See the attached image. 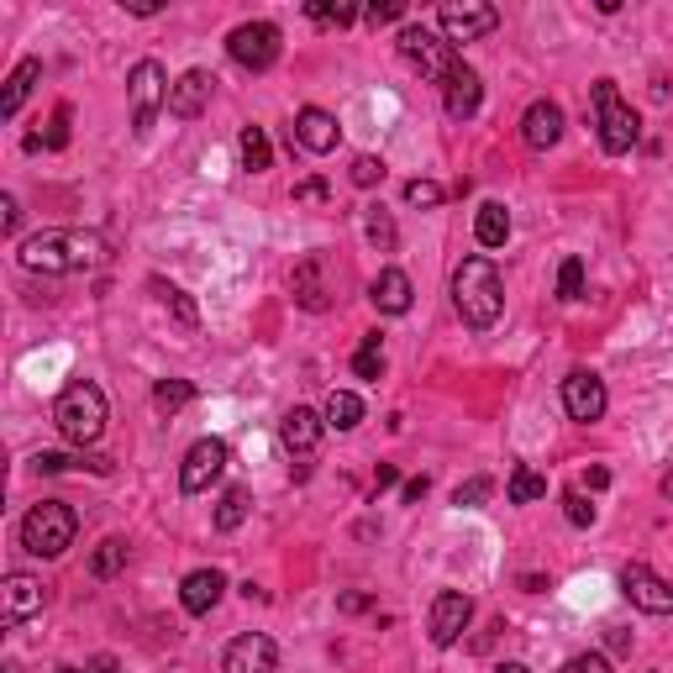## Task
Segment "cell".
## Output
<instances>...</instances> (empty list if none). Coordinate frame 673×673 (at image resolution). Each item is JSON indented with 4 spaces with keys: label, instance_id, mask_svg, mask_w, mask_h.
<instances>
[{
    "label": "cell",
    "instance_id": "cell-41",
    "mask_svg": "<svg viewBox=\"0 0 673 673\" xmlns=\"http://www.w3.org/2000/svg\"><path fill=\"white\" fill-rule=\"evenodd\" d=\"M405 16V0H369L363 5V22L369 27H390V22H401Z\"/></svg>",
    "mask_w": 673,
    "mask_h": 673
},
{
    "label": "cell",
    "instance_id": "cell-10",
    "mask_svg": "<svg viewBox=\"0 0 673 673\" xmlns=\"http://www.w3.org/2000/svg\"><path fill=\"white\" fill-rule=\"evenodd\" d=\"M227 459H232V448H227L221 437H200L185 453V463H179V489H185V495H206V489L227 474Z\"/></svg>",
    "mask_w": 673,
    "mask_h": 673
},
{
    "label": "cell",
    "instance_id": "cell-42",
    "mask_svg": "<svg viewBox=\"0 0 673 673\" xmlns=\"http://www.w3.org/2000/svg\"><path fill=\"white\" fill-rule=\"evenodd\" d=\"M564 515H568V526H594V506L584 500V489H568L564 495Z\"/></svg>",
    "mask_w": 673,
    "mask_h": 673
},
{
    "label": "cell",
    "instance_id": "cell-40",
    "mask_svg": "<svg viewBox=\"0 0 673 673\" xmlns=\"http://www.w3.org/2000/svg\"><path fill=\"white\" fill-rule=\"evenodd\" d=\"M405 206H416V211L442 206V185H437V179H410V185H405Z\"/></svg>",
    "mask_w": 673,
    "mask_h": 673
},
{
    "label": "cell",
    "instance_id": "cell-2",
    "mask_svg": "<svg viewBox=\"0 0 673 673\" xmlns=\"http://www.w3.org/2000/svg\"><path fill=\"white\" fill-rule=\"evenodd\" d=\"M453 305H459L468 332H489V326L500 322V311H506V279L495 269V258H485V253L463 258L459 274H453Z\"/></svg>",
    "mask_w": 673,
    "mask_h": 673
},
{
    "label": "cell",
    "instance_id": "cell-8",
    "mask_svg": "<svg viewBox=\"0 0 673 673\" xmlns=\"http://www.w3.org/2000/svg\"><path fill=\"white\" fill-rule=\"evenodd\" d=\"M279 48H285V32L274 27V22H243V27H232V37H227L232 63L247 69V74H269L274 63H279Z\"/></svg>",
    "mask_w": 673,
    "mask_h": 673
},
{
    "label": "cell",
    "instance_id": "cell-16",
    "mask_svg": "<svg viewBox=\"0 0 673 673\" xmlns=\"http://www.w3.org/2000/svg\"><path fill=\"white\" fill-rule=\"evenodd\" d=\"M322 431H326V416H316L311 405H295V410H285V421H279V442H285V453L295 463H305V459H316Z\"/></svg>",
    "mask_w": 673,
    "mask_h": 673
},
{
    "label": "cell",
    "instance_id": "cell-26",
    "mask_svg": "<svg viewBox=\"0 0 673 673\" xmlns=\"http://www.w3.org/2000/svg\"><path fill=\"white\" fill-rule=\"evenodd\" d=\"M32 468H37V474H69V468H90V474H101V479H106L111 459H101V453H37V459H32Z\"/></svg>",
    "mask_w": 673,
    "mask_h": 673
},
{
    "label": "cell",
    "instance_id": "cell-25",
    "mask_svg": "<svg viewBox=\"0 0 673 673\" xmlns=\"http://www.w3.org/2000/svg\"><path fill=\"white\" fill-rule=\"evenodd\" d=\"M474 237H479V247H506L511 243V211L500 200H485L474 216Z\"/></svg>",
    "mask_w": 673,
    "mask_h": 673
},
{
    "label": "cell",
    "instance_id": "cell-7",
    "mask_svg": "<svg viewBox=\"0 0 673 673\" xmlns=\"http://www.w3.org/2000/svg\"><path fill=\"white\" fill-rule=\"evenodd\" d=\"M169 74H163L159 58H137L132 74H127V95H132V132L148 137L153 132V121H159V111H169Z\"/></svg>",
    "mask_w": 673,
    "mask_h": 673
},
{
    "label": "cell",
    "instance_id": "cell-6",
    "mask_svg": "<svg viewBox=\"0 0 673 673\" xmlns=\"http://www.w3.org/2000/svg\"><path fill=\"white\" fill-rule=\"evenodd\" d=\"M401 58L410 63V69H421L427 80H437V84H448L453 74L463 69V54L442 37V32H431V27H401Z\"/></svg>",
    "mask_w": 673,
    "mask_h": 673
},
{
    "label": "cell",
    "instance_id": "cell-22",
    "mask_svg": "<svg viewBox=\"0 0 673 673\" xmlns=\"http://www.w3.org/2000/svg\"><path fill=\"white\" fill-rule=\"evenodd\" d=\"M211 74L206 69H185L179 80H174V90H169V116H179V121H195L200 111L211 106Z\"/></svg>",
    "mask_w": 673,
    "mask_h": 673
},
{
    "label": "cell",
    "instance_id": "cell-12",
    "mask_svg": "<svg viewBox=\"0 0 673 673\" xmlns=\"http://www.w3.org/2000/svg\"><path fill=\"white\" fill-rule=\"evenodd\" d=\"M620 594L647 611V616H673V584L669 579H658L647 564H626L620 568Z\"/></svg>",
    "mask_w": 673,
    "mask_h": 673
},
{
    "label": "cell",
    "instance_id": "cell-20",
    "mask_svg": "<svg viewBox=\"0 0 673 673\" xmlns=\"http://www.w3.org/2000/svg\"><path fill=\"white\" fill-rule=\"evenodd\" d=\"M290 295H295L300 311H326V305H332V285H326L322 253H311L305 264H295V274H290Z\"/></svg>",
    "mask_w": 673,
    "mask_h": 673
},
{
    "label": "cell",
    "instance_id": "cell-53",
    "mask_svg": "<svg viewBox=\"0 0 673 673\" xmlns=\"http://www.w3.org/2000/svg\"><path fill=\"white\" fill-rule=\"evenodd\" d=\"M495 673H532L526 663H495Z\"/></svg>",
    "mask_w": 673,
    "mask_h": 673
},
{
    "label": "cell",
    "instance_id": "cell-32",
    "mask_svg": "<svg viewBox=\"0 0 673 673\" xmlns=\"http://www.w3.org/2000/svg\"><path fill=\"white\" fill-rule=\"evenodd\" d=\"M506 495H511V506H537L542 495H547V479H542L532 463H515L511 479H506Z\"/></svg>",
    "mask_w": 673,
    "mask_h": 673
},
{
    "label": "cell",
    "instance_id": "cell-17",
    "mask_svg": "<svg viewBox=\"0 0 673 673\" xmlns=\"http://www.w3.org/2000/svg\"><path fill=\"white\" fill-rule=\"evenodd\" d=\"M290 142H300L305 153L326 159V153H337V142H343V127H337V116H332V111L305 106L295 116V132H290Z\"/></svg>",
    "mask_w": 673,
    "mask_h": 673
},
{
    "label": "cell",
    "instance_id": "cell-31",
    "mask_svg": "<svg viewBox=\"0 0 673 673\" xmlns=\"http://www.w3.org/2000/svg\"><path fill=\"white\" fill-rule=\"evenodd\" d=\"M322 416H326V427H332V431H352L358 421H363V401H358L352 390H332Z\"/></svg>",
    "mask_w": 673,
    "mask_h": 673
},
{
    "label": "cell",
    "instance_id": "cell-5",
    "mask_svg": "<svg viewBox=\"0 0 673 673\" xmlns=\"http://www.w3.org/2000/svg\"><path fill=\"white\" fill-rule=\"evenodd\" d=\"M594 127H600V148H605L611 159L631 153L637 137H642V121H637V111L626 106V95L616 90V80H594Z\"/></svg>",
    "mask_w": 673,
    "mask_h": 673
},
{
    "label": "cell",
    "instance_id": "cell-18",
    "mask_svg": "<svg viewBox=\"0 0 673 673\" xmlns=\"http://www.w3.org/2000/svg\"><path fill=\"white\" fill-rule=\"evenodd\" d=\"M558 137H564V106H558V101H532L526 116H521V142H526L532 153H547Z\"/></svg>",
    "mask_w": 673,
    "mask_h": 673
},
{
    "label": "cell",
    "instance_id": "cell-9",
    "mask_svg": "<svg viewBox=\"0 0 673 673\" xmlns=\"http://www.w3.org/2000/svg\"><path fill=\"white\" fill-rule=\"evenodd\" d=\"M495 27H500V11H495L489 0H448V5L437 11V32H442L453 48L479 43V37H489Z\"/></svg>",
    "mask_w": 673,
    "mask_h": 673
},
{
    "label": "cell",
    "instance_id": "cell-28",
    "mask_svg": "<svg viewBox=\"0 0 673 673\" xmlns=\"http://www.w3.org/2000/svg\"><path fill=\"white\" fill-rule=\"evenodd\" d=\"M237 153H243L247 174H269L274 169V142L264 127H243V132H237Z\"/></svg>",
    "mask_w": 673,
    "mask_h": 673
},
{
    "label": "cell",
    "instance_id": "cell-34",
    "mask_svg": "<svg viewBox=\"0 0 673 673\" xmlns=\"http://www.w3.org/2000/svg\"><path fill=\"white\" fill-rule=\"evenodd\" d=\"M189 401H195V384L189 379H159L153 384V410L159 416H179Z\"/></svg>",
    "mask_w": 673,
    "mask_h": 673
},
{
    "label": "cell",
    "instance_id": "cell-39",
    "mask_svg": "<svg viewBox=\"0 0 673 673\" xmlns=\"http://www.w3.org/2000/svg\"><path fill=\"white\" fill-rule=\"evenodd\" d=\"M489 495H495V479H485V474H479V479H463V485L453 489V506L474 511V506H485Z\"/></svg>",
    "mask_w": 673,
    "mask_h": 673
},
{
    "label": "cell",
    "instance_id": "cell-24",
    "mask_svg": "<svg viewBox=\"0 0 673 673\" xmlns=\"http://www.w3.org/2000/svg\"><path fill=\"white\" fill-rule=\"evenodd\" d=\"M37 80H43V58H22V63L5 74V95H0V116H5V121L22 116V106H27V95Z\"/></svg>",
    "mask_w": 673,
    "mask_h": 673
},
{
    "label": "cell",
    "instance_id": "cell-1",
    "mask_svg": "<svg viewBox=\"0 0 673 673\" xmlns=\"http://www.w3.org/2000/svg\"><path fill=\"white\" fill-rule=\"evenodd\" d=\"M106 237L101 232H84V227H58V232H37L16 247V264L27 274H80L106 264Z\"/></svg>",
    "mask_w": 673,
    "mask_h": 673
},
{
    "label": "cell",
    "instance_id": "cell-33",
    "mask_svg": "<svg viewBox=\"0 0 673 673\" xmlns=\"http://www.w3.org/2000/svg\"><path fill=\"white\" fill-rule=\"evenodd\" d=\"M247 506H253V489L247 485H232L221 495V506H216V532H237L247 521Z\"/></svg>",
    "mask_w": 673,
    "mask_h": 673
},
{
    "label": "cell",
    "instance_id": "cell-45",
    "mask_svg": "<svg viewBox=\"0 0 673 673\" xmlns=\"http://www.w3.org/2000/svg\"><path fill=\"white\" fill-rule=\"evenodd\" d=\"M0 232H5V237L22 232V206H16V195H0Z\"/></svg>",
    "mask_w": 673,
    "mask_h": 673
},
{
    "label": "cell",
    "instance_id": "cell-13",
    "mask_svg": "<svg viewBox=\"0 0 673 673\" xmlns=\"http://www.w3.org/2000/svg\"><path fill=\"white\" fill-rule=\"evenodd\" d=\"M605 405H611V395H605V379H600V374H590V369H573V374L564 379L568 421L590 427V421H600V416H605Z\"/></svg>",
    "mask_w": 673,
    "mask_h": 673
},
{
    "label": "cell",
    "instance_id": "cell-36",
    "mask_svg": "<svg viewBox=\"0 0 673 673\" xmlns=\"http://www.w3.org/2000/svg\"><path fill=\"white\" fill-rule=\"evenodd\" d=\"M305 16H311L316 27H352L363 11H358V5H326V0H311V5H305Z\"/></svg>",
    "mask_w": 673,
    "mask_h": 673
},
{
    "label": "cell",
    "instance_id": "cell-15",
    "mask_svg": "<svg viewBox=\"0 0 673 673\" xmlns=\"http://www.w3.org/2000/svg\"><path fill=\"white\" fill-rule=\"evenodd\" d=\"M43 579L37 573H5V590H0V626H22V620H32L37 611H43Z\"/></svg>",
    "mask_w": 673,
    "mask_h": 673
},
{
    "label": "cell",
    "instance_id": "cell-54",
    "mask_svg": "<svg viewBox=\"0 0 673 673\" xmlns=\"http://www.w3.org/2000/svg\"><path fill=\"white\" fill-rule=\"evenodd\" d=\"M663 500H669V506H673V468H669V474H663Z\"/></svg>",
    "mask_w": 673,
    "mask_h": 673
},
{
    "label": "cell",
    "instance_id": "cell-38",
    "mask_svg": "<svg viewBox=\"0 0 673 673\" xmlns=\"http://www.w3.org/2000/svg\"><path fill=\"white\" fill-rule=\"evenodd\" d=\"M579 295H584V264H579V258H564V269H558V300L573 305Z\"/></svg>",
    "mask_w": 673,
    "mask_h": 673
},
{
    "label": "cell",
    "instance_id": "cell-21",
    "mask_svg": "<svg viewBox=\"0 0 673 673\" xmlns=\"http://www.w3.org/2000/svg\"><path fill=\"white\" fill-rule=\"evenodd\" d=\"M369 300H374L379 316H405L416 305V285L405 269H379L374 285H369Z\"/></svg>",
    "mask_w": 673,
    "mask_h": 673
},
{
    "label": "cell",
    "instance_id": "cell-4",
    "mask_svg": "<svg viewBox=\"0 0 673 673\" xmlns=\"http://www.w3.org/2000/svg\"><path fill=\"white\" fill-rule=\"evenodd\" d=\"M80 537V515L69 500H43L22 515V547L32 558H63Z\"/></svg>",
    "mask_w": 673,
    "mask_h": 673
},
{
    "label": "cell",
    "instance_id": "cell-14",
    "mask_svg": "<svg viewBox=\"0 0 673 673\" xmlns=\"http://www.w3.org/2000/svg\"><path fill=\"white\" fill-rule=\"evenodd\" d=\"M274 669H279V647H274L269 631H243L221 652V673H274Z\"/></svg>",
    "mask_w": 673,
    "mask_h": 673
},
{
    "label": "cell",
    "instance_id": "cell-47",
    "mask_svg": "<svg viewBox=\"0 0 673 673\" xmlns=\"http://www.w3.org/2000/svg\"><path fill=\"white\" fill-rule=\"evenodd\" d=\"M427 489H431V479H427V474H421V479H405L401 500H405V506H416V500H427Z\"/></svg>",
    "mask_w": 673,
    "mask_h": 673
},
{
    "label": "cell",
    "instance_id": "cell-44",
    "mask_svg": "<svg viewBox=\"0 0 673 673\" xmlns=\"http://www.w3.org/2000/svg\"><path fill=\"white\" fill-rule=\"evenodd\" d=\"M564 673H611V658L605 652H579V658H568Z\"/></svg>",
    "mask_w": 673,
    "mask_h": 673
},
{
    "label": "cell",
    "instance_id": "cell-11",
    "mask_svg": "<svg viewBox=\"0 0 673 673\" xmlns=\"http://www.w3.org/2000/svg\"><path fill=\"white\" fill-rule=\"evenodd\" d=\"M468 620H474V600L463 590H437L431 594V611H427V631L437 647H453L468 631Z\"/></svg>",
    "mask_w": 673,
    "mask_h": 673
},
{
    "label": "cell",
    "instance_id": "cell-30",
    "mask_svg": "<svg viewBox=\"0 0 673 673\" xmlns=\"http://www.w3.org/2000/svg\"><path fill=\"white\" fill-rule=\"evenodd\" d=\"M127 558H132L127 537H106L95 553H90V579H116V573L127 568Z\"/></svg>",
    "mask_w": 673,
    "mask_h": 673
},
{
    "label": "cell",
    "instance_id": "cell-27",
    "mask_svg": "<svg viewBox=\"0 0 673 673\" xmlns=\"http://www.w3.org/2000/svg\"><path fill=\"white\" fill-rule=\"evenodd\" d=\"M153 295H159V305L179 326H185V332H200V305H195V300H189L179 285H169V279H153Z\"/></svg>",
    "mask_w": 673,
    "mask_h": 673
},
{
    "label": "cell",
    "instance_id": "cell-3",
    "mask_svg": "<svg viewBox=\"0 0 673 673\" xmlns=\"http://www.w3.org/2000/svg\"><path fill=\"white\" fill-rule=\"evenodd\" d=\"M106 390L95 384V379H74L63 395L54 401V427L63 442H74V448H95L101 442V431H106Z\"/></svg>",
    "mask_w": 673,
    "mask_h": 673
},
{
    "label": "cell",
    "instance_id": "cell-50",
    "mask_svg": "<svg viewBox=\"0 0 673 673\" xmlns=\"http://www.w3.org/2000/svg\"><path fill=\"white\" fill-rule=\"evenodd\" d=\"M84 673H121V663H116L111 652H101V658H90V663H84Z\"/></svg>",
    "mask_w": 673,
    "mask_h": 673
},
{
    "label": "cell",
    "instance_id": "cell-19",
    "mask_svg": "<svg viewBox=\"0 0 673 673\" xmlns=\"http://www.w3.org/2000/svg\"><path fill=\"white\" fill-rule=\"evenodd\" d=\"M221 594H227V573L221 568H195L179 584V605H185V616H211L221 605Z\"/></svg>",
    "mask_w": 673,
    "mask_h": 673
},
{
    "label": "cell",
    "instance_id": "cell-49",
    "mask_svg": "<svg viewBox=\"0 0 673 673\" xmlns=\"http://www.w3.org/2000/svg\"><path fill=\"white\" fill-rule=\"evenodd\" d=\"M584 489H590V495L611 489V468H600V463H594V468H584Z\"/></svg>",
    "mask_w": 673,
    "mask_h": 673
},
{
    "label": "cell",
    "instance_id": "cell-46",
    "mask_svg": "<svg viewBox=\"0 0 673 673\" xmlns=\"http://www.w3.org/2000/svg\"><path fill=\"white\" fill-rule=\"evenodd\" d=\"M332 189H326V179H300L295 185V200H326Z\"/></svg>",
    "mask_w": 673,
    "mask_h": 673
},
{
    "label": "cell",
    "instance_id": "cell-43",
    "mask_svg": "<svg viewBox=\"0 0 673 673\" xmlns=\"http://www.w3.org/2000/svg\"><path fill=\"white\" fill-rule=\"evenodd\" d=\"M69 121H74V111L58 106L54 121H48V137H43V148H54V153H58V148H69Z\"/></svg>",
    "mask_w": 673,
    "mask_h": 673
},
{
    "label": "cell",
    "instance_id": "cell-51",
    "mask_svg": "<svg viewBox=\"0 0 673 673\" xmlns=\"http://www.w3.org/2000/svg\"><path fill=\"white\" fill-rule=\"evenodd\" d=\"M401 485V468H395V463H384V468H379V479H374V495L379 489H395Z\"/></svg>",
    "mask_w": 673,
    "mask_h": 673
},
{
    "label": "cell",
    "instance_id": "cell-52",
    "mask_svg": "<svg viewBox=\"0 0 673 673\" xmlns=\"http://www.w3.org/2000/svg\"><path fill=\"white\" fill-rule=\"evenodd\" d=\"M127 11H132V16H159L163 5H159V0H132V5H127Z\"/></svg>",
    "mask_w": 673,
    "mask_h": 673
},
{
    "label": "cell",
    "instance_id": "cell-48",
    "mask_svg": "<svg viewBox=\"0 0 673 673\" xmlns=\"http://www.w3.org/2000/svg\"><path fill=\"white\" fill-rule=\"evenodd\" d=\"M369 605H374L369 594H343V600H337V611H343V616H363Z\"/></svg>",
    "mask_w": 673,
    "mask_h": 673
},
{
    "label": "cell",
    "instance_id": "cell-29",
    "mask_svg": "<svg viewBox=\"0 0 673 673\" xmlns=\"http://www.w3.org/2000/svg\"><path fill=\"white\" fill-rule=\"evenodd\" d=\"M363 237H369V247L374 253H395L401 247V232H395V216L384 211V206H363Z\"/></svg>",
    "mask_w": 673,
    "mask_h": 673
},
{
    "label": "cell",
    "instance_id": "cell-37",
    "mask_svg": "<svg viewBox=\"0 0 673 673\" xmlns=\"http://www.w3.org/2000/svg\"><path fill=\"white\" fill-rule=\"evenodd\" d=\"M384 174H390V169H384V159H374V153H358V159H352V169H348V179L358 189L384 185Z\"/></svg>",
    "mask_w": 673,
    "mask_h": 673
},
{
    "label": "cell",
    "instance_id": "cell-35",
    "mask_svg": "<svg viewBox=\"0 0 673 673\" xmlns=\"http://www.w3.org/2000/svg\"><path fill=\"white\" fill-rule=\"evenodd\" d=\"M352 374L369 379V384L384 379V337H379V332H369V337L358 343V352H352Z\"/></svg>",
    "mask_w": 673,
    "mask_h": 673
},
{
    "label": "cell",
    "instance_id": "cell-23",
    "mask_svg": "<svg viewBox=\"0 0 673 673\" xmlns=\"http://www.w3.org/2000/svg\"><path fill=\"white\" fill-rule=\"evenodd\" d=\"M479 106H485V80H479V74L463 63L459 74L442 84V111H448L453 121H468V116H474Z\"/></svg>",
    "mask_w": 673,
    "mask_h": 673
}]
</instances>
